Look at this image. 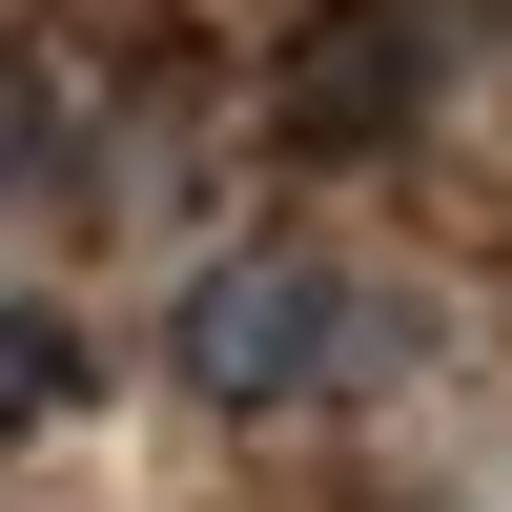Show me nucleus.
I'll return each instance as SVG.
<instances>
[{"label": "nucleus", "mask_w": 512, "mask_h": 512, "mask_svg": "<svg viewBox=\"0 0 512 512\" xmlns=\"http://www.w3.org/2000/svg\"><path fill=\"white\" fill-rule=\"evenodd\" d=\"M41 164H62V103H41V62H21V41H0V205H21Z\"/></svg>", "instance_id": "20e7f679"}, {"label": "nucleus", "mask_w": 512, "mask_h": 512, "mask_svg": "<svg viewBox=\"0 0 512 512\" xmlns=\"http://www.w3.org/2000/svg\"><path fill=\"white\" fill-rule=\"evenodd\" d=\"M451 62H472V0H328V21L287 41L267 123H287L308 164H369V144H410V123H431Z\"/></svg>", "instance_id": "f03ea898"}, {"label": "nucleus", "mask_w": 512, "mask_h": 512, "mask_svg": "<svg viewBox=\"0 0 512 512\" xmlns=\"http://www.w3.org/2000/svg\"><path fill=\"white\" fill-rule=\"evenodd\" d=\"M349 349H369V308L328 287V246H226L185 287V390L205 410H308V390H349Z\"/></svg>", "instance_id": "f257e3e1"}, {"label": "nucleus", "mask_w": 512, "mask_h": 512, "mask_svg": "<svg viewBox=\"0 0 512 512\" xmlns=\"http://www.w3.org/2000/svg\"><path fill=\"white\" fill-rule=\"evenodd\" d=\"M62 390H82V328H62V308H0V451H21Z\"/></svg>", "instance_id": "7ed1b4c3"}]
</instances>
